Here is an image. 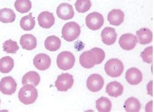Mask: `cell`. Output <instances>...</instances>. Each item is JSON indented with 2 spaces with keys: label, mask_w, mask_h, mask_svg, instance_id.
<instances>
[{
  "label": "cell",
  "mask_w": 154,
  "mask_h": 112,
  "mask_svg": "<svg viewBox=\"0 0 154 112\" xmlns=\"http://www.w3.org/2000/svg\"><path fill=\"white\" fill-rule=\"evenodd\" d=\"M38 98V91L35 86L31 84H26L20 89L18 98L23 104L29 105L33 104Z\"/></svg>",
  "instance_id": "obj_1"
},
{
  "label": "cell",
  "mask_w": 154,
  "mask_h": 112,
  "mask_svg": "<svg viewBox=\"0 0 154 112\" xmlns=\"http://www.w3.org/2000/svg\"><path fill=\"white\" fill-rule=\"evenodd\" d=\"M104 69L105 73L109 76L118 78L122 74L124 66L123 63L119 59H111L105 63Z\"/></svg>",
  "instance_id": "obj_2"
},
{
  "label": "cell",
  "mask_w": 154,
  "mask_h": 112,
  "mask_svg": "<svg viewBox=\"0 0 154 112\" xmlns=\"http://www.w3.org/2000/svg\"><path fill=\"white\" fill-rule=\"evenodd\" d=\"M81 33V28L75 22H68L63 27L62 37L68 42H72L78 38Z\"/></svg>",
  "instance_id": "obj_3"
},
{
  "label": "cell",
  "mask_w": 154,
  "mask_h": 112,
  "mask_svg": "<svg viewBox=\"0 0 154 112\" xmlns=\"http://www.w3.org/2000/svg\"><path fill=\"white\" fill-rule=\"evenodd\" d=\"M75 57L70 51L60 52L57 58V65L60 70H68L72 69L75 64Z\"/></svg>",
  "instance_id": "obj_4"
},
{
  "label": "cell",
  "mask_w": 154,
  "mask_h": 112,
  "mask_svg": "<svg viewBox=\"0 0 154 112\" xmlns=\"http://www.w3.org/2000/svg\"><path fill=\"white\" fill-rule=\"evenodd\" d=\"M74 85V78L73 76L64 73L59 75L56 79L55 86L59 91L65 92L70 89Z\"/></svg>",
  "instance_id": "obj_5"
},
{
  "label": "cell",
  "mask_w": 154,
  "mask_h": 112,
  "mask_svg": "<svg viewBox=\"0 0 154 112\" xmlns=\"http://www.w3.org/2000/svg\"><path fill=\"white\" fill-rule=\"evenodd\" d=\"M86 25L89 29L96 31L100 30L104 23V18L103 15L98 12L91 13L87 16Z\"/></svg>",
  "instance_id": "obj_6"
},
{
  "label": "cell",
  "mask_w": 154,
  "mask_h": 112,
  "mask_svg": "<svg viewBox=\"0 0 154 112\" xmlns=\"http://www.w3.org/2000/svg\"><path fill=\"white\" fill-rule=\"evenodd\" d=\"M17 82L11 76L4 77L0 81V91L3 95H13L17 91Z\"/></svg>",
  "instance_id": "obj_7"
},
{
  "label": "cell",
  "mask_w": 154,
  "mask_h": 112,
  "mask_svg": "<svg viewBox=\"0 0 154 112\" xmlns=\"http://www.w3.org/2000/svg\"><path fill=\"white\" fill-rule=\"evenodd\" d=\"M104 85V79L100 74H94L91 75L87 79V86L92 92H98L102 89Z\"/></svg>",
  "instance_id": "obj_8"
},
{
  "label": "cell",
  "mask_w": 154,
  "mask_h": 112,
  "mask_svg": "<svg viewBox=\"0 0 154 112\" xmlns=\"http://www.w3.org/2000/svg\"><path fill=\"white\" fill-rule=\"evenodd\" d=\"M138 40L137 37L131 33H125L121 36L119 39L120 46L125 50H131L134 49Z\"/></svg>",
  "instance_id": "obj_9"
},
{
  "label": "cell",
  "mask_w": 154,
  "mask_h": 112,
  "mask_svg": "<svg viewBox=\"0 0 154 112\" xmlns=\"http://www.w3.org/2000/svg\"><path fill=\"white\" fill-rule=\"evenodd\" d=\"M79 63L83 68L91 69L96 65L97 58L94 53L91 50L82 54L79 57Z\"/></svg>",
  "instance_id": "obj_10"
},
{
  "label": "cell",
  "mask_w": 154,
  "mask_h": 112,
  "mask_svg": "<svg viewBox=\"0 0 154 112\" xmlns=\"http://www.w3.org/2000/svg\"><path fill=\"white\" fill-rule=\"evenodd\" d=\"M57 15L60 18L63 20H68L73 18L74 16V11L73 7L66 3H61L58 6L56 11Z\"/></svg>",
  "instance_id": "obj_11"
},
{
  "label": "cell",
  "mask_w": 154,
  "mask_h": 112,
  "mask_svg": "<svg viewBox=\"0 0 154 112\" xmlns=\"http://www.w3.org/2000/svg\"><path fill=\"white\" fill-rule=\"evenodd\" d=\"M51 60L46 54H39L33 59V65L39 70H46L51 65Z\"/></svg>",
  "instance_id": "obj_12"
},
{
  "label": "cell",
  "mask_w": 154,
  "mask_h": 112,
  "mask_svg": "<svg viewBox=\"0 0 154 112\" xmlns=\"http://www.w3.org/2000/svg\"><path fill=\"white\" fill-rule=\"evenodd\" d=\"M55 17L54 14L48 11H44L40 13L38 17V22L39 26L44 28L49 29L51 28L55 23Z\"/></svg>",
  "instance_id": "obj_13"
},
{
  "label": "cell",
  "mask_w": 154,
  "mask_h": 112,
  "mask_svg": "<svg viewBox=\"0 0 154 112\" xmlns=\"http://www.w3.org/2000/svg\"><path fill=\"white\" fill-rule=\"evenodd\" d=\"M125 79L130 85H138L143 80V74L137 68H131L125 73Z\"/></svg>",
  "instance_id": "obj_14"
},
{
  "label": "cell",
  "mask_w": 154,
  "mask_h": 112,
  "mask_svg": "<svg viewBox=\"0 0 154 112\" xmlns=\"http://www.w3.org/2000/svg\"><path fill=\"white\" fill-rule=\"evenodd\" d=\"M102 42L106 45H112L114 44L117 39V34L114 28L107 27L102 30L101 33Z\"/></svg>",
  "instance_id": "obj_15"
},
{
  "label": "cell",
  "mask_w": 154,
  "mask_h": 112,
  "mask_svg": "<svg viewBox=\"0 0 154 112\" xmlns=\"http://www.w3.org/2000/svg\"><path fill=\"white\" fill-rule=\"evenodd\" d=\"M20 43L23 49L33 50L36 48L37 45V41L34 35L31 34H25L20 38Z\"/></svg>",
  "instance_id": "obj_16"
},
{
  "label": "cell",
  "mask_w": 154,
  "mask_h": 112,
  "mask_svg": "<svg viewBox=\"0 0 154 112\" xmlns=\"http://www.w3.org/2000/svg\"><path fill=\"white\" fill-rule=\"evenodd\" d=\"M124 13L120 9H113L109 13L107 20L111 25L119 26L123 23L124 20Z\"/></svg>",
  "instance_id": "obj_17"
},
{
  "label": "cell",
  "mask_w": 154,
  "mask_h": 112,
  "mask_svg": "<svg viewBox=\"0 0 154 112\" xmlns=\"http://www.w3.org/2000/svg\"><path fill=\"white\" fill-rule=\"evenodd\" d=\"M123 91V86L118 82H112L106 86V93L112 97H119L122 95Z\"/></svg>",
  "instance_id": "obj_18"
},
{
  "label": "cell",
  "mask_w": 154,
  "mask_h": 112,
  "mask_svg": "<svg viewBox=\"0 0 154 112\" xmlns=\"http://www.w3.org/2000/svg\"><path fill=\"white\" fill-rule=\"evenodd\" d=\"M137 36L140 45H147L150 43L153 39V34L150 30L148 28H141L137 31Z\"/></svg>",
  "instance_id": "obj_19"
},
{
  "label": "cell",
  "mask_w": 154,
  "mask_h": 112,
  "mask_svg": "<svg viewBox=\"0 0 154 112\" xmlns=\"http://www.w3.org/2000/svg\"><path fill=\"white\" fill-rule=\"evenodd\" d=\"M44 46H45L46 49L48 51H55L60 48L61 46V41L59 37L55 35L50 36L45 40Z\"/></svg>",
  "instance_id": "obj_20"
},
{
  "label": "cell",
  "mask_w": 154,
  "mask_h": 112,
  "mask_svg": "<svg viewBox=\"0 0 154 112\" xmlns=\"http://www.w3.org/2000/svg\"><path fill=\"white\" fill-rule=\"evenodd\" d=\"M40 81V75L35 71L28 72L22 78V83L23 85H26L27 83H30L33 86H37Z\"/></svg>",
  "instance_id": "obj_21"
},
{
  "label": "cell",
  "mask_w": 154,
  "mask_h": 112,
  "mask_svg": "<svg viewBox=\"0 0 154 112\" xmlns=\"http://www.w3.org/2000/svg\"><path fill=\"white\" fill-rule=\"evenodd\" d=\"M14 66L13 59L9 56H5L0 59V73L7 74L13 70Z\"/></svg>",
  "instance_id": "obj_22"
},
{
  "label": "cell",
  "mask_w": 154,
  "mask_h": 112,
  "mask_svg": "<svg viewBox=\"0 0 154 112\" xmlns=\"http://www.w3.org/2000/svg\"><path fill=\"white\" fill-rule=\"evenodd\" d=\"M16 14L14 12L8 8L0 9V22L2 23H13L15 21Z\"/></svg>",
  "instance_id": "obj_23"
},
{
  "label": "cell",
  "mask_w": 154,
  "mask_h": 112,
  "mask_svg": "<svg viewBox=\"0 0 154 112\" xmlns=\"http://www.w3.org/2000/svg\"><path fill=\"white\" fill-rule=\"evenodd\" d=\"M124 108L128 112H138L140 110L141 105L139 100L134 97H130L125 101Z\"/></svg>",
  "instance_id": "obj_24"
},
{
  "label": "cell",
  "mask_w": 154,
  "mask_h": 112,
  "mask_svg": "<svg viewBox=\"0 0 154 112\" xmlns=\"http://www.w3.org/2000/svg\"><path fill=\"white\" fill-rule=\"evenodd\" d=\"M20 25L22 29L24 31H31L35 26V21L34 18L32 17V13L25 16L20 20Z\"/></svg>",
  "instance_id": "obj_25"
},
{
  "label": "cell",
  "mask_w": 154,
  "mask_h": 112,
  "mask_svg": "<svg viewBox=\"0 0 154 112\" xmlns=\"http://www.w3.org/2000/svg\"><path fill=\"white\" fill-rule=\"evenodd\" d=\"M96 107L98 111L109 112L111 110L112 104L109 99L106 97H100L96 102Z\"/></svg>",
  "instance_id": "obj_26"
},
{
  "label": "cell",
  "mask_w": 154,
  "mask_h": 112,
  "mask_svg": "<svg viewBox=\"0 0 154 112\" xmlns=\"http://www.w3.org/2000/svg\"><path fill=\"white\" fill-rule=\"evenodd\" d=\"M32 7L30 0H16L14 3V8L18 13L22 14L29 12Z\"/></svg>",
  "instance_id": "obj_27"
},
{
  "label": "cell",
  "mask_w": 154,
  "mask_h": 112,
  "mask_svg": "<svg viewBox=\"0 0 154 112\" xmlns=\"http://www.w3.org/2000/svg\"><path fill=\"white\" fill-rule=\"evenodd\" d=\"M92 3L91 0H77L75 3L76 11L80 13H85L91 9Z\"/></svg>",
  "instance_id": "obj_28"
},
{
  "label": "cell",
  "mask_w": 154,
  "mask_h": 112,
  "mask_svg": "<svg viewBox=\"0 0 154 112\" xmlns=\"http://www.w3.org/2000/svg\"><path fill=\"white\" fill-rule=\"evenodd\" d=\"M3 50L8 54H16L19 50V46L17 42L13 40H7L3 44Z\"/></svg>",
  "instance_id": "obj_29"
},
{
  "label": "cell",
  "mask_w": 154,
  "mask_h": 112,
  "mask_svg": "<svg viewBox=\"0 0 154 112\" xmlns=\"http://www.w3.org/2000/svg\"><path fill=\"white\" fill-rule=\"evenodd\" d=\"M140 57L144 62L151 64L153 61V46H149L144 49L143 52H141Z\"/></svg>",
  "instance_id": "obj_30"
},
{
  "label": "cell",
  "mask_w": 154,
  "mask_h": 112,
  "mask_svg": "<svg viewBox=\"0 0 154 112\" xmlns=\"http://www.w3.org/2000/svg\"><path fill=\"white\" fill-rule=\"evenodd\" d=\"M91 50L94 53L97 58L96 65H99V64L102 63L105 59V54L104 51L102 49L99 48H92Z\"/></svg>",
  "instance_id": "obj_31"
},
{
  "label": "cell",
  "mask_w": 154,
  "mask_h": 112,
  "mask_svg": "<svg viewBox=\"0 0 154 112\" xmlns=\"http://www.w3.org/2000/svg\"><path fill=\"white\" fill-rule=\"evenodd\" d=\"M0 102H1V101H0Z\"/></svg>",
  "instance_id": "obj_32"
}]
</instances>
